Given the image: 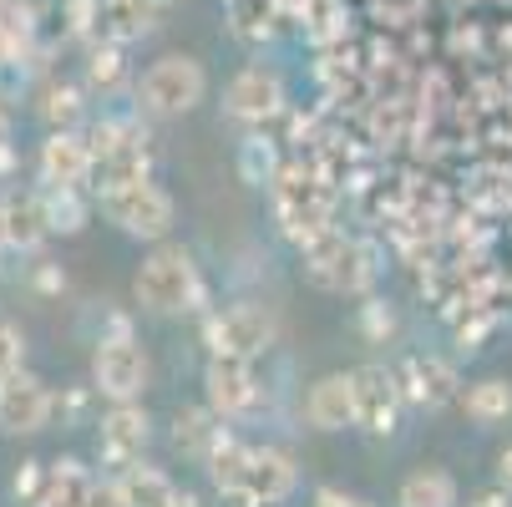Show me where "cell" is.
<instances>
[{
  "label": "cell",
  "instance_id": "obj_1",
  "mask_svg": "<svg viewBox=\"0 0 512 507\" xmlns=\"http://www.w3.org/2000/svg\"><path fill=\"white\" fill-rule=\"evenodd\" d=\"M132 295L148 315H183L198 305V264L188 249L168 244L153 259H142L137 279H132Z\"/></svg>",
  "mask_w": 512,
  "mask_h": 507
},
{
  "label": "cell",
  "instance_id": "obj_2",
  "mask_svg": "<svg viewBox=\"0 0 512 507\" xmlns=\"http://www.w3.org/2000/svg\"><path fill=\"white\" fill-rule=\"evenodd\" d=\"M203 92H208V71L198 56H183V51L153 61L137 82V102L158 117H188L203 102Z\"/></svg>",
  "mask_w": 512,
  "mask_h": 507
},
{
  "label": "cell",
  "instance_id": "obj_3",
  "mask_svg": "<svg viewBox=\"0 0 512 507\" xmlns=\"http://www.w3.org/2000/svg\"><path fill=\"white\" fill-rule=\"evenodd\" d=\"M102 219L132 239H163L173 229V198L148 178L112 183V188H102Z\"/></svg>",
  "mask_w": 512,
  "mask_h": 507
},
{
  "label": "cell",
  "instance_id": "obj_4",
  "mask_svg": "<svg viewBox=\"0 0 512 507\" xmlns=\"http://www.w3.org/2000/svg\"><path fill=\"white\" fill-rule=\"evenodd\" d=\"M148 376H153L148 350H142L122 325H117V335L97 340V350H92V386H97V396H107V401H137L142 391H148Z\"/></svg>",
  "mask_w": 512,
  "mask_h": 507
},
{
  "label": "cell",
  "instance_id": "obj_5",
  "mask_svg": "<svg viewBox=\"0 0 512 507\" xmlns=\"http://www.w3.org/2000/svg\"><path fill=\"white\" fill-rule=\"evenodd\" d=\"M274 315L264 310V305H254V300H244V305H229L224 315H213L208 320V345H213V355H239V360H254V355H264L269 345H274Z\"/></svg>",
  "mask_w": 512,
  "mask_h": 507
},
{
  "label": "cell",
  "instance_id": "obj_6",
  "mask_svg": "<svg viewBox=\"0 0 512 507\" xmlns=\"http://www.w3.org/2000/svg\"><path fill=\"white\" fill-rule=\"evenodd\" d=\"M56 401H51V386L41 376H31L26 366L6 371L0 376V431H11V437H31L51 421Z\"/></svg>",
  "mask_w": 512,
  "mask_h": 507
},
{
  "label": "cell",
  "instance_id": "obj_7",
  "mask_svg": "<svg viewBox=\"0 0 512 507\" xmlns=\"http://www.w3.org/2000/svg\"><path fill=\"white\" fill-rule=\"evenodd\" d=\"M350 396H355V426L371 437H391L401 421V386L386 366H360L350 371Z\"/></svg>",
  "mask_w": 512,
  "mask_h": 507
},
{
  "label": "cell",
  "instance_id": "obj_8",
  "mask_svg": "<svg viewBox=\"0 0 512 507\" xmlns=\"http://www.w3.org/2000/svg\"><path fill=\"white\" fill-rule=\"evenodd\" d=\"M203 391H208V411L218 421H234V416H249L259 406V381L249 371V360L239 355H213L208 360V376H203Z\"/></svg>",
  "mask_w": 512,
  "mask_h": 507
},
{
  "label": "cell",
  "instance_id": "obj_9",
  "mask_svg": "<svg viewBox=\"0 0 512 507\" xmlns=\"http://www.w3.org/2000/svg\"><path fill=\"white\" fill-rule=\"evenodd\" d=\"M295 482H300V467L289 462L279 447H249L234 492H244L259 507H274V502H284L289 492H295Z\"/></svg>",
  "mask_w": 512,
  "mask_h": 507
},
{
  "label": "cell",
  "instance_id": "obj_10",
  "mask_svg": "<svg viewBox=\"0 0 512 507\" xmlns=\"http://www.w3.org/2000/svg\"><path fill=\"white\" fill-rule=\"evenodd\" d=\"M279 102H284V82L269 66H244L224 92V112L239 117V122H264V117L279 112Z\"/></svg>",
  "mask_w": 512,
  "mask_h": 507
},
{
  "label": "cell",
  "instance_id": "obj_11",
  "mask_svg": "<svg viewBox=\"0 0 512 507\" xmlns=\"http://www.w3.org/2000/svg\"><path fill=\"white\" fill-rule=\"evenodd\" d=\"M87 173H92L87 137H77V132L61 127V132H51V137L41 142V178H46L51 188H82Z\"/></svg>",
  "mask_w": 512,
  "mask_h": 507
},
{
  "label": "cell",
  "instance_id": "obj_12",
  "mask_svg": "<svg viewBox=\"0 0 512 507\" xmlns=\"http://www.w3.org/2000/svg\"><path fill=\"white\" fill-rule=\"evenodd\" d=\"M142 447H148V411L137 401H112L107 421H102V452L107 462H137Z\"/></svg>",
  "mask_w": 512,
  "mask_h": 507
},
{
  "label": "cell",
  "instance_id": "obj_13",
  "mask_svg": "<svg viewBox=\"0 0 512 507\" xmlns=\"http://www.w3.org/2000/svg\"><path fill=\"white\" fill-rule=\"evenodd\" d=\"M46 234H51V224H46V198L41 193H11L0 203V244L36 249Z\"/></svg>",
  "mask_w": 512,
  "mask_h": 507
},
{
  "label": "cell",
  "instance_id": "obj_14",
  "mask_svg": "<svg viewBox=\"0 0 512 507\" xmlns=\"http://www.w3.org/2000/svg\"><path fill=\"white\" fill-rule=\"evenodd\" d=\"M305 416L315 431H345L355 426V396H350V376H320L305 396Z\"/></svg>",
  "mask_w": 512,
  "mask_h": 507
},
{
  "label": "cell",
  "instance_id": "obj_15",
  "mask_svg": "<svg viewBox=\"0 0 512 507\" xmlns=\"http://www.w3.org/2000/svg\"><path fill=\"white\" fill-rule=\"evenodd\" d=\"M97 477L77 462V457H61L41 472V492H36V507H87Z\"/></svg>",
  "mask_w": 512,
  "mask_h": 507
},
{
  "label": "cell",
  "instance_id": "obj_16",
  "mask_svg": "<svg viewBox=\"0 0 512 507\" xmlns=\"http://www.w3.org/2000/svg\"><path fill=\"white\" fill-rule=\"evenodd\" d=\"M406 376H411V396L421 401V406H447V401H457V371L447 366V360H436V355H416V360H406Z\"/></svg>",
  "mask_w": 512,
  "mask_h": 507
},
{
  "label": "cell",
  "instance_id": "obj_17",
  "mask_svg": "<svg viewBox=\"0 0 512 507\" xmlns=\"http://www.w3.org/2000/svg\"><path fill=\"white\" fill-rule=\"evenodd\" d=\"M117 492H122V502H127V507H168L178 487H173V482H168V472H158V467L122 462V472H117Z\"/></svg>",
  "mask_w": 512,
  "mask_h": 507
},
{
  "label": "cell",
  "instance_id": "obj_18",
  "mask_svg": "<svg viewBox=\"0 0 512 507\" xmlns=\"http://www.w3.org/2000/svg\"><path fill=\"white\" fill-rule=\"evenodd\" d=\"M396 507H457V482L442 467H421L401 482Z\"/></svg>",
  "mask_w": 512,
  "mask_h": 507
},
{
  "label": "cell",
  "instance_id": "obj_19",
  "mask_svg": "<svg viewBox=\"0 0 512 507\" xmlns=\"http://www.w3.org/2000/svg\"><path fill=\"white\" fill-rule=\"evenodd\" d=\"M355 259H360L355 244H345V239H325L310 269H315V279L330 284V289H355V284L365 279V269H355Z\"/></svg>",
  "mask_w": 512,
  "mask_h": 507
},
{
  "label": "cell",
  "instance_id": "obj_20",
  "mask_svg": "<svg viewBox=\"0 0 512 507\" xmlns=\"http://www.w3.org/2000/svg\"><path fill=\"white\" fill-rule=\"evenodd\" d=\"M153 16H158V0H107L102 31L117 36V41H137V36L153 31Z\"/></svg>",
  "mask_w": 512,
  "mask_h": 507
},
{
  "label": "cell",
  "instance_id": "obj_21",
  "mask_svg": "<svg viewBox=\"0 0 512 507\" xmlns=\"http://www.w3.org/2000/svg\"><path fill=\"white\" fill-rule=\"evenodd\" d=\"M218 431H224V426H218V416L208 406H188V411L173 416V442L188 457H208V447L218 442Z\"/></svg>",
  "mask_w": 512,
  "mask_h": 507
},
{
  "label": "cell",
  "instance_id": "obj_22",
  "mask_svg": "<svg viewBox=\"0 0 512 507\" xmlns=\"http://www.w3.org/2000/svg\"><path fill=\"white\" fill-rule=\"evenodd\" d=\"M462 406H467V416H472L477 426H497V421L512 416V386L497 381V376H492V381H477V386H467Z\"/></svg>",
  "mask_w": 512,
  "mask_h": 507
},
{
  "label": "cell",
  "instance_id": "obj_23",
  "mask_svg": "<svg viewBox=\"0 0 512 507\" xmlns=\"http://www.w3.org/2000/svg\"><path fill=\"white\" fill-rule=\"evenodd\" d=\"M244 452H249L244 442H234L229 431H218V442H213V447H208V457H203V462H208V477H213V487H218V492H234V487H239Z\"/></svg>",
  "mask_w": 512,
  "mask_h": 507
},
{
  "label": "cell",
  "instance_id": "obj_24",
  "mask_svg": "<svg viewBox=\"0 0 512 507\" xmlns=\"http://www.w3.org/2000/svg\"><path fill=\"white\" fill-rule=\"evenodd\" d=\"M46 224H51V234H77V229L87 224V208L77 203V188H51V198H46Z\"/></svg>",
  "mask_w": 512,
  "mask_h": 507
},
{
  "label": "cell",
  "instance_id": "obj_25",
  "mask_svg": "<svg viewBox=\"0 0 512 507\" xmlns=\"http://www.w3.org/2000/svg\"><path fill=\"white\" fill-rule=\"evenodd\" d=\"M21 330H11V325H0V376H6V371H16L21 366Z\"/></svg>",
  "mask_w": 512,
  "mask_h": 507
},
{
  "label": "cell",
  "instance_id": "obj_26",
  "mask_svg": "<svg viewBox=\"0 0 512 507\" xmlns=\"http://www.w3.org/2000/svg\"><path fill=\"white\" fill-rule=\"evenodd\" d=\"M87 507H127V502H122L117 482H97V487H92V497H87Z\"/></svg>",
  "mask_w": 512,
  "mask_h": 507
},
{
  "label": "cell",
  "instance_id": "obj_27",
  "mask_svg": "<svg viewBox=\"0 0 512 507\" xmlns=\"http://www.w3.org/2000/svg\"><path fill=\"white\" fill-rule=\"evenodd\" d=\"M315 507H365V502H355V497L340 492V487H320V492H315Z\"/></svg>",
  "mask_w": 512,
  "mask_h": 507
},
{
  "label": "cell",
  "instance_id": "obj_28",
  "mask_svg": "<svg viewBox=\"0 0 512 507\" xmlns=\"http://www.w3.org/2000/svg\"><path fill=\"white\" fill-rule=\"evenodd\" d=\"M472 507H512V492H507V487H492V492L472 497Z\"/></svg>",
  "mask_w": 512,
  "mask_h": 507
},
{
  "label": "cell",
  "instance_id": "obj_29",
  "mask_svg": "<svg viewBox=\"0 0 512 507\" xmlns=\"http://www.w3.org/2000/svg\"><path fill=\"white\" fill-rule=\"evenodd\" d=\"M51 102H56V107H51L56 117H71V112H77V92H56Z\"/></svg>",
  "mask_w": 512,
  "mask_h": 507
},
{
  "label": "cell",
  "instance_id": "obj_30",
  "mask_svg": "<svg viewBox=\"0 0 512 507\" xmlns=\"http://www.w3.org/2000/svg\"><path fill=\"white\" fill-rule=\"evenodd\" d=\"M497 477H502V487L512 492V447H507V452L497 457Z\"/></svg>",
  "mask_w": 512,
  "mask_h": 507
},
{
  "label": "cell",
  "instance_id": "obj_31",
  "mask_svg": "<svg viewBox=\"0 0 512 507\" xmlns=\"http://www.w3.org/2000/svg\"><path fill=\"white\" fill-rule=\"evenodd\" d=\"M168 507H198V497H188V492H173V502Z\"/></svg>",
  "mask_w": 512,
  "mask_h": 507
}]
</instances>
